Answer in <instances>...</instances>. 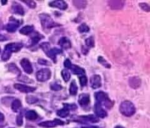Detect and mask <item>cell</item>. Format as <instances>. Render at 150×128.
<instances>
[{
    "label": "cell",
    "mask_w": 150,
    "mask_h": 128,
    "mask_svg": "<svg viewBox=\"0 0 150 128\" xmlns=\"http://www.w3.org/2000/svg\"><path fill=\"white\" fill-rule=\"evenodd\" d=\"M40 47L45 51L46 55L52 60L54 63L56 62V56L57 55L63 53V50L62 49H59L58 47L51 48L48 42H43L40 44Z\"/></svg>",
    "instance_id": "6da1fadb"
},
{
    "label": "cell",
    "mask_w": 150,
    "mask_h": 128,
    "mask_svg": "<svg viewBox=\"0 0 150 128\" xmlns=\"http://www.w3.org/2000/svg\"><path fill=\"white\" fill-rule=\"evenodd\" d=\"M23 46V44L22 43H10V44H7L3 53L1 55V59L3 61H6L11 57L12 52H17L20 51Z\"/></svg>",
    "instance_id": "7a4b0ae2"
},
{
    "label": "cell",
    "mask_w": 150,
    "mask_h": 128,
    "mask_svg": "<svg viewBox=\"0 0 150 128\" xmlns=\"http://www.w3.org/2000/svg\"><path fill=\"white\" fill-rule=\"evenodd\" d=\"M120 112L125 116L130 117L134 114L136 108L132 102L129 101H125L120 104Z\"/></svg>",
    "instance_id": "3957f363"
},
{
    "label": "cell",
    "mask_w": 150,
    "mask_h": 128,
    "mask_svg": "<svg viewBox=\"0 0 150 128\" xmlns=\"http://www.w3.org/2000/svg\"><path fill=\"white\" fill-rule=\"evenodd\" d=\"M95 97L96 102L100 103L101 106L108 109H111L113 103L110 100L108 94L103 91H98L95 94Z\"/></svg>",
    "instance_id": "277c9868"
},
{
    "label": "cell",
    "mask_w": 150,
    "mask_h": 128,
    "mask_svg": "<svg viewBox=\"0 0 150 128\" xmlns=\"http://www.w3.org/2000/svg\"><path fill=\"white\" fill-rule=\"evenodd\" d=\"M41 24L44 29H51V28L59 26L56 23L51 17L46 13H41L39 15Z\"/></svg>",
    "instance_id": "5b68a950"
},
{
    "label": "cell",
    "mask_w": 150,
    "mask_h": 128,
    "mask_svg": "<svg viewBox=\"0 0 150 128\" xmlns=\"http://www.w3.org/2000/svg\"><path fill=\"white\" fill-rule=\"evenodd\" d=\"M51 75V70L49 69H43L38 71L36 74L37 80L40 82H46L48 80Z\"/></svg>",
    "instance_id": "8992f818"
},
{
    "label": "cell",
    "mask_w": 150,
    "mask_h": 128,
    "mask_svg": "<svg viewBox=\"0 0 150 128\" xmlns=\"http://www.w3.org/2000/svg\"><path fill=\"white\" fill-rule=\"evenodd\" d=\"M20 25L21 23L20 20H17L14 17H10L9 19V22L6 26V30L8 32L14 33L17 30Z\"/></svg>",
    "instance_id": "52a82bcc"
},
{
    "label": "cell",
    "mask_w": 150,
    "mask_h": 128,
    "mask_svg": "<svg viewBox=\"0 0 150 128\" xmlns=\"http://www.w3.org/2000/svg\"><path fill=\"white\" fill-rule=\"evenodd\" d=\"M75 122H80V123H86V122H91V123H96L99 122V119L96 116L94 115H88V116H81L76 117V119L73 120Z\"/></svg>",
    "instance_id": "ba28073f"
},
{
    "label": "cell",
    "mask_w": 150,
    "mask_h": 128,
    "mask_svg": "<svg viewBox=\"0 0 150 128\" xmlns=\"http://www.w3.org/2000/svg\"><path fill=\"white\" fill-rule=\"evenodd\" d=\"M65 122L64 121L58 119H55L53 121H47L40 122L38 125L41 127L50 128V127H54L57 126H63Z\"/></svg>",
    "instance_id": "9c48e42d"
},
{
    "label": "cell",
    "mask_w": 150,
    "mask_h": 128,
    "mask_svg": "<svg viewBox=\"0 0 150 128\" xmlns=\"http://www.w3.org/2000/svg\"><path fill=\"white\" fill-rule=\"evenodd\" d=\"M94 112L97 117L105 118L108 116L107 112L102 107V106L100 103L96 102L94 106Z\"/></svg>",
    "instance_id": "30bf717a"
},
{
    "label": "cell",
    "mask_w": 150,
    "mask_h": 128,
    "mask_svg": "<svg viewBox=\"0 0 150 128\" xmlns=\"http://www.w3.org/2000/svg\"><path fill=\"white\" fill-rule=\"evenodd\" d=\"M20 64L22 68L24 70L25 72L28 74H31L33 73V69L32 65L30 60L28 59H23L21 61Z\"/></svg>",
    "instance_id": "8fae6325"
},
{
    "label": "cell",
    "mask_w": 150,
    "mask_h": 128,
    "mask_svg": "<svg viewBox=\"0 0 150 128\" xmlns=\"http://www.w3.org/2000/svg\"><path fill=\"white\" fill-rule=\"evenodd\" d=\"M14 87H15L16 89H17L18 91L23 93H29V92H33L36 89V87H30V86H28L26 85H23L21 84H15L14 85Z\"/></svg>",
    "instance_id": "7c38bea8"
},
{
    "label": "cell",
    "mask_w": 150,
    "mask_h": 128,
    "mask_svg": "<svg viewBox=\"0 0 150 128\" xmlns=\"http://www.w3.org/2000/svg\"><path fill=\"white\" fill-rule=\"evenodd\" d=\"M90 85L94 89H98L101 86V79L99 75H93L90 78Z\"/></svg>",
    "instance_id": "4fadbf2b"
},
{
    "label": "cell",
    "mask_w": 150,
    "mask_h": 128,
    "mask_svg": "<svg viewBox=\"0 0 150 128\" xmlns=\"http://www.w3.org/2000/svg\"><path fill=\"white\" fill-rule=\"evenodd\" d=\"M90 102V95L88 94H81L79 95L78 99V103L81 107H85L89 105Z\"/></svg>",
    "instance_id": "5bb4252c"
},
{
    "label": "cell",
    "mask_w": 150,
    "mask_h": 128,
    "mask_svg": "<svg viewBox=\"0 0 150 128\" xmlns=\"http://www.w3.org/2000/svg\"><path fill=\"white\" fill-rule=\"evenodd\" d=\"M11 11L13 13L16 14V15H24L25 14V10L23 7L20 4H19L17 2H13L11 8Z\"/></svg>",
    "instance_id": "9a60e30c"
},
{
    "label": "cell",
    "mask_w": 150,
    "mask_h": 128,
    "mask_svg": "<svg viewBox=\"0 0 150 128\" xmlns=\"http://www.w3.org/2000/svg\"><path fill=\"white\" fill-rule=\"evenodd\" d=\"M49 6L52 8H58L61 10H65L68 8V4L64 1H53L49 3Z\"/></svg>",
    "instance_id": "2e32d148"
},
{
    "label": "cell",
    "mask_w": 150,
    "mask_h": 128,
    "mask_svg": "<svg viewBox=\"0 0 150 128\" xmlns=\"http://www.w3.org/2000/svg\"><path fill=\"white\" fill-rule=\"evenodd\" d=\"M43 38H44V36L40 34L38 32H37V31L35 32L34 34L33 35L31 36V37L30 38V45H29V46H28V47L36 45L38 43L41 39H43Z\"/></svg>",
    "instance_id": "e0dca14e"
},
{
    "label": "cell",
    "mask_w": 150,
    "mask_h": 128,
    "mask_svg": "<svg viewBox=\"0 0 150 128\" xmlns=\"http://www.w3.org/2000/svg\"><path fill=\"white\" fill-rule=\"evenodd\" d=\"M58 45L62 47V48L67 50L71 48V44L70 40L68 39L67 37H62L58 41Z\"/></svg>",
    "instance_id": "ac0fdd59"
},
{
    "label": "cell",
    "mask_w": 150,
    "mask_h": 128,
    "mask_svg": "<svg viewBox=\"0 0 150 128\" xmlns=\"http://www.w3.org/2000/svg\"><path fill=\"white\" fill-rule=\"evenodd\" d=\"M141 84H142V80L138 77L134 76L129 79V86L133 89H138L141 86Z\"/></svg>",
    "instance_id": "d6986e66"
},
{
    "label": "cell",
    "mask_w": 150,
    "mask_h": 128,
    "mask_svg": "<svg viewBox=\"0 0 150 128\" xmlns=\"http://www.w3.org/2000/svg\"><path fill=\"white\" fill-rule=\"evenodd\" d=\"M125 3V1H108V4L111 9H117L123 8Z\"/></svg>",
    "instance_id": "ffe728a7"
},
{
    "label": "cell",
    "mask_w": 150,
    "mask_h": 128,
    "mask_svg": "<svg viewBox=\"0 0 150 128\" xmlns=\"http://www.w3.org/2000/svg\"><path fill=\"white\" fill-rule=\"evenodd\" d=\"M70 69L71 70L72 72L74 74L81 75H81H84V74H85V70L80 67H79V66L76 65H72Z\"/></svg>",
    "instance_id": "44dd1931"
},
{
    "label": "cell",
    "mask_w": 150,
    "mask_h": 128,
    "mask_svg": "<svg viewBox=\"0 0 150 128\" xmlns=\"http://www.w3.org/2000/svg\"><path fill=\"white\" fill-rule=\"evenodd\" d=\"M34 30V26L33 25H26L23 27L20 30V33L22 35H28L31 34Z\"/></svg>",
    "instance_id": "7402d4cb"
},
{
    "label": "cell",
    "mask_w": 150,
    "mask_h": 128,
    "mask_svg": "<svg viewBox=\"0 0 150 128\" xmlns=\"http://www.w3.org/2000/svg\"><path fill=\"white\" fill-rule=\"evenodd\" d=\"M25 117L27 119L30 121H34L37 119V118L38 117V115L35 111H28L25 114Z\"/></svg>",
    "instance_id": "603a6c76"
},
{
    "label": "cell",
    "mask_w": 150,
    "mask_h": 128,
    "mask_svg": "<svg viewBox=\"0 0 150 128\" xmlns=\"http://www.w3.org/2000/svg\"><path fill=\"white\" fill-rule=\"evenodd\" d=\"M8 68H9V70L11 72L16 74V75H18V76H20V75H21V70L17 67L16 64H13V63L10 64L8 65Z\"/></svg>",
    "instance_id": "cb8c5ba5"
},
{
    "label": "cell",
    "mask_w": 150,
    "mask_h": 128,
    "mask_svg": "<svg viewBox=\"0 0 150 128\" xmlns=\"http://www.w3.org/2000/svg\"><path fill=\"white\" fill-rule=\"evenodd\" d=\"M69 111H70L68 109V108L64 106L63 108L62 109L58 110L57 112H56V114H57V116L60 117L65 118V117H67L69 116Z\"/></svg>",
    "instance_id": "d4e9b609"
},
{
    "label": "cell",
    "mask_w": 150,
    "mask_h": 128,
    "mask_svg": "<svg viewBox=\"0 0 150 128\" xmlns=\"http://www.w3.org/2000/svg\"><path fill=\"white\" fill-rule=\"evenodd\" d=\"M78 89L76 81H75L74 80H72V82L71 84H70V86H69V94L72 95V96H75V95H76L78 92Z\"/></svg>",
    "instance_id": "484cf974"
},
{
    "label": "cell",
    "mask_w": 150,
    "mask_h": 128,
    "mask_svg": "<svg viewBox=\"0 0 150 128\" xmlns=\"http://www.w3.org/2000/svg\"><path fill=\"white\" fill-rule=\"evenodd\" d=\"M21 107V102L20 100H19V99H15V100H14L12 102L11 109L14 112H17Z\"/></svg>",
    "instance_id": "4316f807"
},
{
    "label": "cell",
    "mask_w": 150,
    "mask_h": 128,
    "mask_svg": "<svg viewBox=\"0 0 150 128\" xmlns=\"http://www.w3.org/2000/svg\"><path fill=\"white\" fill-rule=\"evenodd\" d=\"M78 30L81 34H83V33H87L90 31V28L86 24V23H82L79 25L78 28Z\"/></svg>",
    "instance_id": "83f0119b"
},
{
    "label": "cell",
    "mask_w": 150,
    "mask_h": 128,
    "mask_svg": "<svg viewBox=\"0 0 150 128\" xmlns=\"http://www.w3.org/2000/svg\"><path fill=\"white\" fill-rule=\"evenodd\" d=\"M62 76L64 80V81L67 82H68L70 77H71V74H70V72L67 69H64L62 71Z\"/></svg>",
    "instance_id": "f1b7e54d"
},
{
    "label": "cell",
    "mask_w": 150,
    "mask_h": 128,
    "mask_svg": "<svg viewBox=\"0 0 150 128\" xmlns=\"http://www.w3.org/2000/svg\"><path fill=\"white\" fill-rule=\"evenodd\" d=\"M74 5L78 9H83L86 7L87 1H73Z\"/></svg>",
    "instance_id": "f546056e"
},
{
    "label": "cell",
    "mask_w": 150,
    "mask_h": 128,
    "mask_svg": "<svg viewBox=\"0 0 150 128\" xmlns=\"http://www.w3.org/2000/svg\"><path fill=\"white\" fill-rule=\"evenodd\" d=\"M98 62H99L100 64H101L103 66H104L105 68L110 69L111 65L108 62V61L104 58H103V56H98Z\"/></svg>",
    "instance_id": "4dcf8cb0"
},
{
    "label": "cell",
    "mask_w": 150,
    "mask_h": 128,
    "mask_svg": "<svg viewBox=\"0 0 150 128\" xmlns=\"http://www.w3.org/2000/svg\"><path fill=\"white\" fill-rule=\"evenodd\" d=\"M26 101L27 103L30 104H33L36 103L38 101V99L36 97L33 96H28L26 98Z\"/></svg>",
    "instance_id": "1f68e13d"
},
{
    "label": "cell",
    "mask_w": 150,
    "mask_h": 128,
    "mask_svg": "<svg viewBox=\"0 0 150 128\" xmlns=\"http://www.w3.org/2000/svg\"><path fill=\"white\" fill-rule=\"evenodd\" d=\"M50 88H51V90H53V91H61V90H62L63 87H62V85H60V84L56 83V82H54V83L51 84Z\"/></svg>",
    "instance_id": "d6a6232c"
},
{
    "label": "cell",
    "mask_w": 150,
    "mask_h": 128,
    "mask_svg": "<svg viewBox=\"0 0 150 128\" xmlns=\"http://www.w3.org/2000/svg\"><path fill=\"white\" fill-rule=\"evenodd\" d=\"M85 43L86 45L88 47H90V48H91V47H94V46H95V40H94V39L92 36L89 37L87 39H86Z\"/></svg>",
    "instance_id": "836d02e7"
},
{
    "label": "cell",
    "mask_w": 150,
    "mask_h": 128,
    "mask_svg": "<svg viewBox=\"0 0 150 128\" xmlns=\"http://www.w3.org/2000/svg\"><path fill=\"white\" fill-rule=\"evenodd\" d=\"M63 106L68 108L69 111H74L77 109V106L75 104H63Z\"/></svg>",
    "instance_id": "e575fe53"
},
{
    "label": "cell",
    "mask_w": 150,
    "mask_h": 128,
    "mask_svg": "<svg viewBox=\"0 0 150 128\" xmlns=\"http://www.w3.org/2000/svg\"><path fill=\"white\" fill-rule=\"evenodd\" d=\"M79 82H80V84L82 87L86 85L87 82H88V79L85 75H81V76L79 77Z\"/></svg>",
    "instance_id": "d590c367"
},
{
    "label": "cell",
    "mask_w": 150,
    "mask_h": 128,
    "mask_svg": "<svg viewBox=\"0 0 150 128\" xmlns=\"http://www.w3.org/2000/svg\"><path fill=\"white\" fill-rule=\"evenodd\" d=\"M139 6H140V8H142L143 10L146 11V12H149L150 11V7L148 5L147 3H142L139 4Z\"/></svg>",
    "instance_id": "8d00e7d4"
},
{
    "label": "cell",
    "mask_w": 150,
    "mask_h": 128,
    "mask_svg": "<svg viewBox=\"0 0 150 128\" xmlns=\"http://www.w3.org/2000/svg\"><path fill=\"white\" fill-rule=\"evenodd\" d=\"M22 1L24 2L26 5L30 8L33 9L36 7V3L33 1Z\"/></svg>",
    "instance_id": "74e56055"
},
{
    "label": "cell",
    "mask_w": 150,
    "mask_h": 128,
    "mask_svg": "<svg viewBox=\"0 0 150 128\" xmlns=\"http://www.w3.org/2000/svg\"><path fill=\"white\" fill-rule=\"evenodd\" d=\"M23 123V116L21 114H20L17 117H16V124L18 126H21Z\"/></svg>",
    "instance_id": "f35d334b"
},
{
    "label": "cell",
    "mask_w": 150,
    "mask_h": 128,
    "mask_svg": "<svg viewBox=\"0 0 150 128\" xmlns=\"http://www.w3.org/2000/svg\"><path fill=\"white\" fill-rule=\"evenodd\" d=\"M38 64L42 65H46V66H50L51 63L49 61L43 59H38Z\"/></svg>",
    "instance_id": "ab89813d"
},
{
    "label": "cell",
    "mask_w": 150,
    "mask_h": 128,
    "mask_svg": "<svg viewBox=\"0 0 150 128\" xmlns=\"http://www.w3.org/2000/svg\"><path fill=\"white\" fill-rule=\"evenodd\" d=\"M71 65H72V64H71V61H70L68 59H66L64 60V66L65 68L70 69V68H71Z\"/></svg>",
    "instance_id": "60d3db41"
},
{
    "label": "cell",
    "mask_w": 150,
    "mask_h": 128,
    "mask_svg": "<svg viewBox=\"0 0 150 128\" xmlns=\"http://www.w3.org/2000/svg\"><path fill=\"white\" fill-rule=\"evenodd\" d=\"M81 50H82V53L84 54V55H87V54L88 53V49L87 48H85L84 46H82V49H81Z\"/></svg>",
    "instance_id": "b9f144b4"
},
{
    "label": "cell",
    "mask_w": 150,
    "mask_h": 128,
    "mask_svg": "<svg viewBox=\"0 0 150 128\" xmlns=\"http://www.w3.org/2000/svg\"><path fill=\"white\" fill-rule=\"evenodd\" d=\"M4 119V116L3 115V114L0 112V122L3 121Z\"/></svg>",
    "instance_id": "7bdbcfd3"
},
{
    "label": "cell",
    "mask_w": 150,
    "mask_h": 128,
    "mask_svg": "<svg viewBox=\"0 0 150 128\" xmlns=\"http://www.w3.org/2000/svg\"><path fill=\"white\" fill-rule=\"evenodd\" d=\"M81 128H100V127L98 126H90L81 127Z\"/></svg>",
    "instance_id": "ee69618b"
},
{
    "label": "cell",
    "mask_w": 150,
    "mask_h": 128,
    "mask_svg": "<svg viewBox=\"0 0 150 128\" xmlns=\"http://www.w3.org/2000/svg\"><path fill=\"white\" fill-rule=\"evenodd\" d=\"M0 40H5V39H4V37L3 36L0 35Z\"/></svg>",
    "instance_id": "f6af8a7d"
},
{
    "label": "cell",
    "mask_w": 150,
    "mask_h": 128,
    "mask_svg": "<svg viewBox=\"0 0 150 128\" xmlns=\"http://www.w3.org/2000/svg\"><path fill=\"white\" fill-rule=\"evenodd\" d=\"M115 128H125V127L121 126H116V127H115Z\"/></svg>",
    "instance_id": "bcb514c9"
},
{
    "label": "cell",
    "mask_w": 150,
    "mask_h": 128,
    "mask_svg": "<svg viewBox=\"0 0 150 128\" xmlns=\"http://www.w3.org/2000/svg\"><path fill=\"white\" fill-rule=\"evenodd\" d=\"M1 2H2V4H3V5H4V4H6V3L8 2V1H1Z\"/></svg>",
    "instance_id": "7dc6e473"
},
{
    "label": "cell",
    "mask_w": 150,
    "mask_h": 128,
    "mask_svg": "<svg viewBox=\"0 0 150 128\" xmlns=\"http://www.w3.org/2000/svg\"><path fill=\"white\" fill-rule=\"evenodd\" d=\"M0 51H1V49H0Z\"/></svg>",
    "instance_id": "c3c4849f"
},
{
    "label": "cell",
    "mask_w": 150,
    "mask_h": 128,
    "mask_svg": "<svg viewBox=\"0 0 150 128\" xmlns=\"http://www.w3.org/2000/svg\"><path fill=\"white\" fill-rule=\"evenodd\" d=\"M9 128H14V127H9Z\"/></svg>",
    "instance_id": "681fc988"
}]
</instances>
